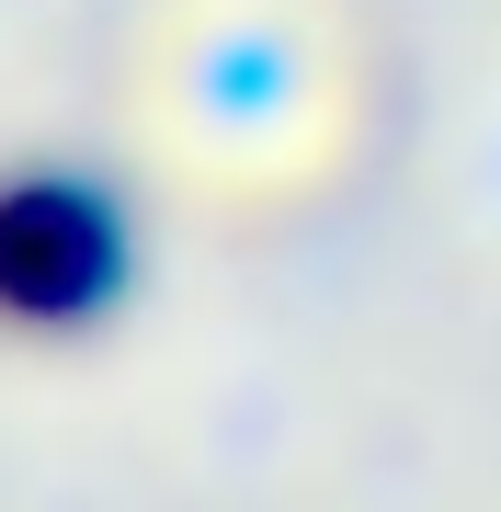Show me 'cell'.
Returning <instances> with one entry per match:
<instances>
[{
	"mask_svg": "<svg viewBox=\"0 0 501 512\" xmlns=\"http://www.w3.org/2000/svg\"><path fill=\"white\" fill-rule=\"evenodd\" d=\"M114 274V228L69 183H12L0 194V308L12 319H69Z\"/></svg>",
	"mask_w": 501,
	"mask_h": 512,
	"instance_id": "6da1fadb",
	"label": "cell"
}]
</instances>
